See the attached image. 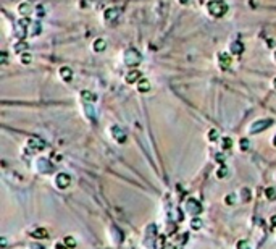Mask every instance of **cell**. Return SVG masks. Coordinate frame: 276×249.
Returning a JSON list of instances; mask_svg holds the SVG:
<instances>
[{
	"mask_svg": "<svg viewBox=\"0 0 276 249\" xmlns=\"http://www.w3.org/2000/svg\"><path fill=\"white\" fill-rule=\"evenodd\" d=\"M207 10L213 16H223L224 13L228 12V5L224 3L223 0H210L207 3Z\"/></svg>",
	"mask_w": 276,
	"mask_h": 249,
	"instance_id": "1",
	"label": "cell"
},
{
	"mask_svg": "<svg viewBox=\"0 0 276 249\" xmlns=\"http://www.w3.org/2000/svg\"><path fill=\"white\" fill-rule=\"evenodd\" d=\"M141 53L137 52L136 49H129V50H126V53H124V63L126 65H129V66H136V65H139L141 63Z\"/></svg>",
	"mask_w": 276,
	"mask_h": 249,
	"instance_id": "2",
	"label": "cell"
},
{
	"mask_svg": "<svg viewBox=\"0 0 276 249\" xmlns=\"http://www.w3.org/2000/svg\"><path fill=\"white\" fill-rule=\"evenodd\" d=\"M155 236H157V226L155 225H149L145 230V246L149 249H155Z\"/></svg>",
	"mask_w": 276,
	"mask_h": 249,
	"instance_id": "3",
	"label": "cell"
},
{
	"mask_svg": "<svg viewBox=\"0 0 276 249\" xmlns=\"http://www.w3.org/2000/svg\"><path fill=\"white\" fill-rule=\"evenodd\" d=\"M186 210L189 214H192L194 217H197L200 212H202V205H200V202L197 199H194V197H189V199L186 201Z\"/></svg>",
	"mask_w": 276,
	"mask_h": 249,
	"instance_id": "4",
	"label": "cell"
},
{
	"mask_svg": "<svg viewBox=\"0 0 276 249\" xmlns=\"http://www.w3.org/2000/svg\"><path fill=\"white\" fill-rule=\"evenodd\" d=\"M271 125H273V120H258V121L252 123L250 133H252V134H255V133H262V131H265L266 128H270Z\"/></svg>",
	"mask_w": 276,
	"mask_h": 249,
	"instance_id": "5",
	"label": "cell"
},
{
	"mask_svg": "<svg viewBox=\"0 0 276 249\" xmlns=\"http://www.w3.org/2000/svg\"><path fill=\"white\" fill-rule=\"evenodd\" d=\"M69 183H71V176H69L68 173L61 172V173H58V175L55 176V184H57V188L65 189V188L69 186Z\"/></svg>",
	"mask_w": 276,
	"mask_h": 249,
	"instance_id": "6",
	"label": "cell"
},
{
	"mask_svg": "<svg viewBox=\"0 0 276 249\" xmlns=\"http://www.w3.org/2000/svg\"><path fill=\"white\" fill-rule=\"evenodd\" d=\"M37 170H39V173H52L55 170V165L47 159H39L37 160Z\"/></svg>",
	"mask_w": 276,
	"mask_h": 249,
	"instance_id": "7",
	"label": "cell"
},
{
	"mask_svg": "<svg viewBox=\"0 0 276 249\" xmlns=\"http://www.w3.org/2000/svg\"><path fill=\"white\" fill-rule=\"evenodd\" d=\"M28 147H31L33 151H42L45 147V143H44V139H41V138H29Z\"/></svg>",
	"mask_w": 276,
	"mask_h": 249,
	"instance_id": "8",
	"label": "cell"
},
{
	"mask_svg": "<svg viewBox=\"0 0 276 249\" xmlns=\"http://www.w3.org/2000/svg\"><path fill=\"white\" fill-rule=\"evenodd\" d=\"M231 61H232V58L229 57V53H226V52H221L218 55V63H220V66L223 70H228L229 66H231Z\"/></svg>",
	"mask_w": 276,
	"mask_h": 249,
	"instance_id": "9",
	"label": "cell"
},
{
	"mask_svg": "<svg viewBox=\"0 0 276 249\" xmlns=\"http://www.w3.org/2000/svg\"><path fill=\"white\" fill-rule=\"evenodd\" d=\"M142 79V73L139 71V70H133V71H129V73L126 74V83H129V84H133V83H137Z\"/></svg>",
	"mask_w": 276,
	"mask_h": 249,
	"instance_id": "10",
	"label": "cell"
},
{
	"mask_svg": "<svg viewBox=\"0 0 276 249\" xmlns=\"http://www.w3.org/2000/svg\"><path fill=\"white\" fill-rule=\"evenodd\" d=\"M111 134H113V138L116 139L118 143H124V141H126V133L120 126H116V125L111 126Z\"/></svg>",
	"mask_w": 276,
	"mask_h": 249,
	"instance_id": "11",
	"label": "cell"
},
{
	"mask_svg": "<svg viewBox=\"0 0 276 249\" xmlns=\"http://www.w3.org/2000/svg\"><path fill=\"white\" fill-rule=\"evenodd\" d=\"M31 236H33L34 239H45V238L49 236V231L45 228H42V226H39V228L31 231Z\"/></svg>",
	"mask_w": 276,
	"mask_h": 249,
	"instance_id": "12",
	"label": "cell"
},
{
	"mask_svg": "<svg viewBox=\"0 0 276 249\" xmlns=\"http://www.w3.org/2000/svg\"><path fill=\"white\" fill-rule=\"evenodd\" d=\"M60 76L63 81H71V78H73V71H71V68H68V66H61L60 68Z\"/></svg>",
	"mask_w": 276,
	"mask_h": 249,
	"instance_id": "13",
	"label": "cell"
},
{
	"mask_svg": "<svg viewBox=\"0 0 276 249\" xmlns=\"http://www.w3.org/2000/svg\"><path fill=\"white\" fill-rule=\"evenodd\" d=\"M81 97H82V100H84V102H95V100H97V97H95V94H94V92H89V91H82L81 92Z\"/></svg>",
	"mask_w": 276,
	"mask_h": 249,
	"instance_id": "14",
	"label": "cell"
},
{
	"mask_svg": "<svg viewBox=\"0 0 276 249\" xmlns=\"http://www.w3.org/2000/svg\"><path fill=\"white\" fill-rule=\"evenodd\" d=\"M137 89H139V92H147V91H150V83L147 81L145 78H142V79L139 81V84H137Z\"/></svg>",
	"mask_w": 276,
	"mask_h": 249,
	"instance_id": "15",
	"label": "cell"
},
{
	"mask_svg": "<svg viewBox=\"0 0 276 249\" xmlns=\"http://www.w3.org/2000/svg\"><path fill=\"white\" fill-rule=\"evenodd\" d=\"M221 149H223V151H229V149H232V139L228 138V136H224V138L221 139Z\"/></svg>",
	"mask_w": 276,
	"mask_h": 249,
	"instance_id": "16",
	"label": "cell"
},
{
	"mask_svg": "<svg viewBox=\"0 0 276 249\" xmlns=\"http://www.w3.org/2000/svg\"><path fill=\"white\" fill-rule=\"evenodd\" d=\"M105 47H107V42L103 39H97L94 42V50L95 52H102V50H105Z\"/></svg>",
	"mask_w": 276,
	"mask_h": 249,
	"instance_id": "17",
	"label": "cell"
},
{
	"mask_svg": "<svg viewBox=\"0 0 276 249\" xmlns=\"http://www.w3.org/2000/svg\"><path fill=\"white\" fill-rule=\"evenodd\" d=\"M242 50H244V45L241 44V42H232V44H231V52L234 53V55L242 53Z\"/></svg>",
	"mask_w": 276,
	"mask_h": 249,
	"instance_id": "18",
	"label": "cell"
},
{
	"mask_svg": "<svg viewBox=\"0 0 276 249\" xmlns=\"http://www.w3.org/2000/svg\"><path fill=\"white\" fill-rule=\"evenodd\" d=\"M202 225H203V222L200 220L199 217H192V220H191V228L192 230H200L202 228Z\"/></svg>",
	"mask_w": 276,
	"mask_h": 249,
	"instance_id": "19",
	"label": "cell"
},
{
	"mask_svg": "<svg viewBox=\"0 0 276 249\" xmlns=\"http://www.w3.org/2000/svg\"><path fill=\"white\" fill-rule=\"evenodd\" d=\"M63 243H65V246H66L68 249L76 248V239H74L73 236H65V238H63Z\"/></svg>",
	"mask_w": 276,
	"mask_h": 249,
	"instance_id": "20",
	"label": "cell"
},
{
	"mask_svg": "<svg viewBox=\"0 0 276 249\" xmlns=\"http://www.w3.org/2000/svg\"><path fill=\"white\" fill-rule=\"evenodd\" d=\"M118 13H120V12H118L116 8H110V10H107V12H105V20H107V21L113 20V18H116V16H118Z\"/></svg>",
	"mask_w": 276,
	"mask_h": 249,
	"instance_id": "21",
	"label": "cell"
},
{
	"mask_svg": "<svg viewBox=\"0 0 276 249\" xmlns=\"http://www.w3.org/2000/svg\"><path fill=\"white\" fill-rule=\"evenodd\" d=\"M265 196H266L268 201H275L276 199V188H266V191H265Z\"/></svg>",
	"mask_w": 276,
	"mask_h": 249,
	"instance_id": "22",
	"label": "cell"
},
{
	"mask_svg": "<svg viewBox=\"0 0 276 249\" xmlns=\"http://www.w3.org/2000/svg\"><path fill=\"white\" fill-rule=\"evenodd\" d=\"M228 172H229V170H228L224 165H220V168L216 170V176H218V178H226V176H228Z\"/></svg>",
	"mask_w": 276,
	"mask_h": 249,
	"instance_id": "23",
	"label": "cell"
},
{
	"mask_svg": "<svg viewBox=\"0 0 276 249\" xmlns=\"http://www.w3.org/2000/svg\"><path fill=\"white\" fill-rule=\"evenodd\" d=\"M86 115H87L92 121H95V110H94V107H90L89 104L86 105Z\"/></svg>",
	"mask_w": 276,
	"mask_h": 249,
	"instance_id": "24",
	"label": "cell"
},
{
	"mask_svg": "<svg viewBox=\"0 0 276 249\" xmlns=\"http://www.w3.org/2000/svg\"><path fill=\"white\" fill-rule=\"evenodd\" d=\"M239 146H241V151H247L249 147H250V141L247 138H242L239 141Z\"/></svg>",
	"mask_w": 276,
	"mask_h": 249,
	"instance_id": "25",
	"label": "cell"
},
{
	"mask_svg": "<svg viewBox=\"0 0 276 249\" xmlns=\"http://www.w3.org/2000/svg\"><path fill=\"white\" fill-rule=\"evenodd\" d=\"M31 60H33V57H31V53H21V63H24V65H28V63H31Z\"/></svg>",
	"mask_w": 276,
	"mask_h": 249,
	"instance_id": "26",
	"label": "cell"
},
{
	"mask_svg": "<svg viewBox=\"0 0 276 249\" xmlns=\"http://www.w3.org/2000/svg\"><path fill=\"white\" fill-rule=\"evenodd\" d=\"M29 12H31V7H29L28 3H21L20 5V13L21 15H29Z\"/></svg>",
	"mask_w": 276,
	"mask_h": 249,
	"instance_id": "27",
	"label": "cell"
},
{
	"mask_svg": "<svg viewBox=\"0 0 276 249\" xmlns=\"http://www.w3.org/2000/svg\"><path fill=\"white\" fill-rule=\"evenodd\" d=\"M241 196H242V199L247 202V201H250V191H249V188H242V191H241Z\"/></svg>",
	"mask_w": 276,
	"mask_h": 249,
	"instance_id": "28",
	"label": "cell"
},
{
	"mask_svg": "<svg viewBox=\"0 0 276 249\" xmlns=\"http://www.w3.org/2000/svg\"><path fill=\"white\" fill-rule=\"evenodd\" d=\"M28 49V44H26V42H18L16 45H15V50H16V52H23V50H26Z\"/></svg>",
	"mask_w": 276,
	"mask_h": 249,
	"instance_id": "29",
	"label": "cell"
},
{
	"mask_svg": "<svg viewBox=\"0 0 276 249\" xmlns=\"http://www.w3.org/2000/svg\"><path fill=\"white\" fill-rule=\"evenodd\" d=\"M224 202H226L228 205H232L236 202V196H234V194H228V196L224 197Z\"/></svg>",
	"mask_w": 276,
	"mask_h": 249,
	"instance_id": "30",
	"label": "cell"
},
{
	"mask_svg": "<svg viewBox=\"0 0 276 249\" xmlns=\"http://www.w3.org/2000/svg\"><path fill=\"white\" fill-rule=\"evenodd\" d=\"M236 248H237V249H249V243L245 239H241L239 243L236 244Z\"/></svg>",
	"mask_w": 276,
	"mask_h": 249,
	"instance_id": "31",
	"label": "cell"
},
{
	"mask_svg": "<svg viewBox=\"0 0 276 249\" xmlns=\"http://www.w3.org/2000/svg\"><path fill=\"white\" fill-rule=\"evenodd\" d=\"M41 33V25L39 23H34V26H33V31H31V34L33 36H37V34Z\"/></svg>",
	"mask_w": 276,
	"mask_h": 249,
	"instance_id": "32",
	"label": "cell"
},
{
	"mask_svg": "<svg viewBox=\"0 0 276 249\" xmlns=\"http://www.w3.org/2000/svg\"><path fill=\"white\" fill-rule=\"evenodd\" d=\"M208 139H210V141H216V139H218V133H216V130H210V133H208Z\"/></svg>",
	"mask_w": 276,
	"mask_h": 249,
	"instance_id": "33",
	"label": "cell"
},
{
	"mask_svg": "<svg viewBox=\"0 0 276 249\" xmlns=\"http://www.w3.org/2000/svg\"><path fill=\"white\" fill-rule=\"evenodd\" d=\"M55 249H68V248H66L65 243L61 241V243H57V244H55Z\"/></svg>",
	"mask_w": 276,
	"mask_h": 249,
	"instance_id": "34",
	"label": "cell"
},
{
	"mask_svg": "<svg viewBox=\"0 0 276 249\" xmlns=\"http://www.w3.org/2000/svg\"><path fill=\"white\" fill-rule=\"evenodd\" d=\"M31 249H45L42 244H37V243H34V244H31Z\"/></svg>",
	"mask_w": 276,
	"mask_h": 249,
	"instance_id": "35",
	"label": "cell"
},
{
	"mask_svg": "<svg viewBox=\"0 0 276 249\" xmlns=\"http://www.w3.org/2000/svg\"><path fill=\"white\" fill-rule=\"evenodd\" d=\"M175 231H176V226H175L173 223H171V225H170V228H168V233H170V235H173Z\"/></svg>",
	"mask_w": 276,
	"mask_h": 249,
	"instance_id": "36",
	"label": "cell"
},
{
	"mask_svg": "<svg viewBox=\"0 0 276 249\" xmlns=\"http://www.w3.org/2000/svg\"><path fill=\"white\" fill-rule=\"evenodd\" d=\"M216 160H218V162H221V165H223V160H224V155H223V154H221V155H220V154H216Z\"/></svg>",
	"mask_w": 276,
	"mask_h": 249,
	"instance_id": "37",
	"label": "cell"
},
{
	"mask_svg": "<svg viewBox=\"0 0 276 249\" xmlns=\"http://www.w3.org/2000/svg\"><path fill=\"white\" fill-rule=\"evenodd\" d=\"M270 223H271V226H276V215H273L270 218Z\"/></svg>",
	"mask_w": 276,
	"mask_h": 249,
	"instance_id": "38",
	"label": "cell"
},
{
	"mask_svg": "<svg viewBox=\"0 0 276 249\" xmlns=\"http://www.w3.org/2000/svg\"><path fill=\"white\" fill-rule=\"evenodd\" d=\"M37 15H44V8H42V7H39V8H37Z\"/></svg>",
	"mask_w": 276,
	"mask_h": 249,
	"instance_id": "39",
	"label": "cell"
},
{
	"mask_svg": "<svg viewBox=\"0 0 276 249\" xmlns=\"http://www.w3.org/2000/svg\"><path fill=\"white\" fill-rule=\"evenodd\" d=\"M179 2H181V3H186V2H187V0H179Z\"/></svg>",
	"mask_w": 276,
	"mask_h": 249,
	"instance_id": "40",
	"label": "cell"
},
{
	"mask_svg": "<svg viewBox=\"0 0 276 249\" xmlns=\"http://www.w3.org/2000/svg\"><path fill=\"white\" fill-rule=\"evenodd\" d=\"M273 84H275V87H276V78H275V81H273Z\"/></svg>",
	"mask_w": 276,
	"mask_h": 249,
	"instance_id": "41",
	"label": "cell"
},
{
	"mask_svg": "<svg viewBox=\"0 0 276 249\" xmlns=\"http://www.w3.org/2000/svg\"><path fill=\"white\" fill-rule=\"evenodd\" d=\"M275 60H276V52H275Z\"/></svg>",
	"mask_w": 276,
	"mask_h": 249,
	"instance_id": "42",
	"label": "cell"
},
{
	"mask_svg": "<svg viewBox=\"0 0 276 249\" xmlns=\"http://www.w3.org/2000/svg\"><path fill=\"white\" fill-rule=\"evenodd\" d=\"M275 144H276V138H275Z\"/></svg>",
	"mask_w": 276,
	"mask_h": 249,
	"instance_id": "43",
	"label": "cell"
},
{
	"mask_svg": "<svg viewBox=\"0 0 276 249\" xmlns=\"http://www.w3.org/2000/svg\"><path fill=\"white\" fill-rule=\"evenodd\" d=\"M170 249H175V248H170Z\"/></svg>",
	"mask_w": 276,
	"mask_h": 249,
	"instance_id": "44",
	"label": "cell"
}]
</instances>
